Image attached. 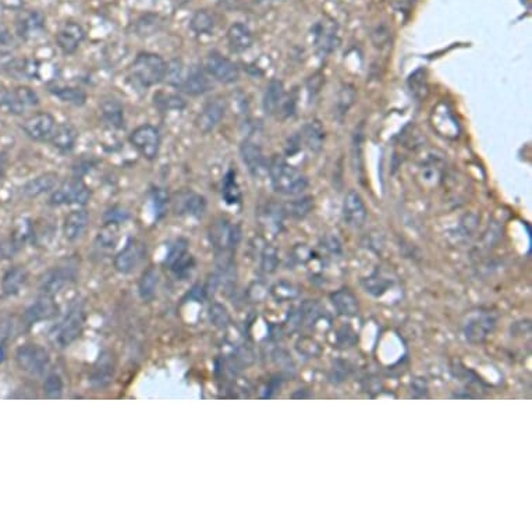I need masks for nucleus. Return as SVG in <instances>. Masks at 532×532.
Wrapping results in <instances>:
<instances>
[{
    "label": "nucleus",
    "instance_id": "nucleus-1",
    "mask_svg": "<svg viewBox=\"0 0 532 532\" xmlns=\"http://www.w3.org/2000/svg\"><path fill=\"white\" fill-rule=\"evenodd\" d=\"M268 174L274 190L282 196H298L308 187L307 175L282 156H274L269 160Z\"/></svg>",
    "mask_w": 532,
    "mask_h": 532
},
{
    "label": "nucleus",
    "instance_id": "nucleus-2",
    "mask_svg": "<svg viewBox=\"0 0 532 532\" xmlns=\"http://www.w3.org/2000/svg\"><path fill=\"white\" fill-rule=\"evenodd\" d=\"M167 61L156 53L141 52L131 64L133 78L145 88L163 82Z\"/></svg>",
    "mask_w": 532,
    "mask_h": 532
},
{
    "label": "nucleus",
    "instance_id": "nucleus-3",
    "mask_svg": "<svg viewBox=\"0 0 532 532\" xmlns=\"http://www.w3.org/2000/svg\"><path fill=\"white\" fill-rule=\"evenodd\" d=\"M262 105L266 115L290 117L294 113L296 102L293 97L286 94L283 82L281 79H271L269 84L266 85Z\"/></svg>",
    "mask_w": 532,
    "mask_h": 532
},
{
    "label": "nucleus",
    "instance_id": "nucleus-4",
    "mask_svg": "<svg viewBox=\"0 0 532 532\" xmlns=\"http://www.w3.org/2000/svg\"><path fill=\"white\" fill-rule=\"evenodd\" d=\"M91 198V190L81 179H73L61 183L49 197V205H79L84 207Z\"/></svg>",
    "mask_w": 532,
    "mask_h": 532
},
{
    "label": "nucleus",
    "instance_id": "nucleus-5",
    "mask_svg": "<svg viewBox=\"0 0 532 532\" xmlns=\"http://www.w3.org/2000/svg\"><path fill=\"white\" fill-rule=\"evenodd\" d=\"M49 352L39 344H24L16 351V363L24 372L39 377L49 365Z\"/></svg>",
    "mask_w": 532,
    "mask_h": 532
},
{
    "label": "nucleus",
    "instance_id": "nucleus-6",
    "mask_svg": "<svg viewBox=\"0 0 532 532\" xmlns=\"http://www.w3.org/2000/svg\"><path fill=\"white\" fill-rule=\"evenodd\" d=\"M130 144L138 151V153L152 162L156 160L160 152V133L159 130L152 124H142L134 129L130 134Z\"/></svg>",
    "mask_w": 532,
    "mask_h": 532
},
{
    "label": "nucleus",
    "instance_id": "nucleus-7",
    "mask_svg": "<svg viewBox=\"0 0 532 532\" xmlns=\"http://www.w3.org/2000/svg\"><path fill=\"white\" fill-rule=\"evenodd\" d=\"M209 241L213 248L222 254L231 252L241 238V231L238 226L230 223L227 219H216L208 229Z\"/></svg>",
    "mask_w": 532,
    "mask_h": 532
},
{
    "label": "nucleus",
    "instance_id": "nucleus-8",
    "mask_svg": "<svg viewBox=\"0 0 532 532\" xmlns=\"http://www.w3.org/2000/svg\"><path fill=\"white\" fill-rule=\"evenodd\" d=\"M146 258V247L137 238H130L126 247L115 256V268L122 275H130Z\"/></svg>",
    "mask_w": 532,
    "mask_h": 532
},
{
    "label": "nucleus",
    "instance_id": "nucleus-9",
    "mask_svg": "<svg viewBox=\"0 0 532 532\" xmlns=\"http://www.w3.org/2000/svg\"><path fill=\"white\" fill-rule=\"evenodd\" d=\"M204 70L208 75L223 84H233L240 78L238 66L218 52H211L205 57Z\"/></svg>",
    "mask_w": 532,
    "mask_h": 532
},
{
    "label": "nucleus",
    "instance_id": "nucleus-10",
    "mask_svg": "<svg viewBox=\"0 0 532 532\" xmlns=\"http://www.w3.org/2000/svg\"><path fill=\"white\" fill-rule=\"evenodd\" d=\"M207 200L204 196L191 190L174 194L171 198V209L175 215H187L191 218H202L207 212Z\"/></svg>",
    "mask_w": 532,
    "mask_h": 532
},
{
    "label": "nucleus",
    "instance_id": "nucleus-11",
    "mask_svg": "<svg viewBox=\"0 0 532 532\" xmlns=\"http://www.w3.org/2000/svg\"><path fill=\"white\" fill-rule=\"evenodd\" d=\"M240 155L243 163L247 166L248 171L255 179H260L265 174H268V160H266L260 146L251 140H244L240 145Z\"/></svg>",
    "mask_w": 532,
    "mask_h": 532
},
{
    "label": "nucleus",
    "instance_id": "nucleus-12",
    "mask_svg": "<svg viewBox=\"0 0 532 532\" xmlns=\"http://www.w3.org/2000/svg\"><path fill=\"white\" fill-rule=\"evenodd\" d=\"M56 124V119L49 112H37L23 123V130L31 140L44 142L49 141Z\"/></svg>",
    "mask_w": 532,
    "mask_h": 532
},
{
    "label": "nucleus",
    "instance_id": "nucleus-13",
    "mask_svg": "<svg viewBox=\"0 0 532 532\" xmlns=\"http://www.w3.org/2000/svg\"><path fill=\"white\" fill-rule=\"evenodd\" d=\"M226 113V104L220 98L208 101L196 119V127L201 134L212 133L222 122Z\"/></svg>",
    "mask_w": 532,
    "mask_h": 532
},
{
    "label": "nucleus",
    "instance_id": "nucleus-14",
    "mask_svg": "<svg viewBox=\"0 0 532 532\" xmlns=\"http://www.w3.org/2000/svg\"><path fill=\"white\" fill-rule=\"evenodd\" d=\"M367 207L363 197L356 191L350 190L343 202V220L352 229H360L367 220Z\"/></svg>",
    "mask_w": 532,
    "mask_h": 532
},
{
    "label": "nucleus",
    "instance_id": "nucleus-15",
    "mask_svg": "<svg viewBox=\"0 0 532 532\" xmlns=\"http://www.w3.org/2000/svg\"><path fill=\"white\" fill-rule=\"evenodd\" d=\"M45 16L38 10H24L16 19L17 35L24 41H32L42 35Z\"/></svg>",
    "mask_w": 532,
    "mask_h": 532
},
{
    "label": "nucleus",
    "instance_id": "nucleus-16",
    "mask_svg": "<svg viewBox=\"0 0 532 532\" xmlns=\"http://www.w3.org/2000/svg\"><path fill=\"white\" fill-rule=\"evenodd\" d=\"M84 322V312L81 308H74L70 311V314L64 318V321L56 327V332L53 334L55 343H57L60 347L68 345L71 341H74L82 327Z\"/></svg>",
    "mask_w": 532,
    "mask_h": 532
},
{
    "label": "nucleus",
    "instance_id": "nucleus-17",
    "mask_svg": "<svg viewBox=\"0 0 532 532\" xmlns=\"http://www.w3.org/2000/svg\"><path fill=\"white\" fill-rule=\"evenodd\" d=\"M496 319L492 314L477 312L471 315L464 326V333L468 341L482 343L495 329Z\"/></svg>",
    "mask_w": 532,
    "mask_h": 532
},
{
    "label": "nucleus",
    "instance_id": "nucleus-18",
    "mask_svg": "<svg viewBox=\"0 0 532 532\" xmlns=\"http://www.w3.org/2000/svg\"><path fill=\"white\" fill-rule=\"evenodd\" d=\"M85 39V30L75 21H67L56 34V44L64 55H73Z\"/></svg>",
    "mask_w": 532,
    "mask_h": 532
},
{
    "label": "nucleus",
    "instance_id": "nucleus-19",
    "mask_svg": "<svg viewBox=\"0 0 532 532\" xmlns=\"http://www.w3.org/2000/svg\"><path fill=\"white\" fill-rule=\"evenodd\" d=\"M179 90H182L184 94L190 97H201L207 94L211 90V81L208 78V73L204 70V67L202 68L198 66L191 67Z\"/></svg>",
    "mask_w": 532,
    "mask_h": 532
},
{
    "label": "nucleus",
    "instance_id": "nucleus-20",
    "mask_svg": "<svg viewBox=\"0 0 532 532\" xmlns=\"http://www.w3.org/2000/svg\"><path fill=\"white\" fill-rule=\"evenodd\" d=\"M59 175L55 171H46L39 175H37L35 179H31L21 187V194L26 198H38L46 193H50L56 189L57 186Z\"/></svg>",
    "mask_w": 532,
    "mask_h": 532
},
{
    "label": "nucleus",
    "instance_id": "nucleus-21",
    "mask_svg": "<svg viewBox=\"0 0 532 532\" xmlns=\"http://www.w3.org/2000/svg\"><path fill=\"white\" fill-rule=\"evenodd\" d=\"M88 223H90V213H88L85 209H75L71 211L63 223V236L67 241L74 243L81 236L88 227Z\"/></svg>",
    "mask_w": 532,
    "mask_h": 532
},
{
    "label": "nucleus",
    "instance_id": "nucleus-22",
    "mask_svg": "<svg viewBox=\"0 0 532 532\" xmlns=\"http://www.w3.org/2000/svg\"><path fill=\"white\" fill-rule=\"evenodd\" d=\"M78 140V130L68 122L56 124L49 142L53 148H56L61 153H67L73 151L75 142Z\"/></svg>",
    "mask_w": 532,
    "mask_h": 532
},
{
    "label": "nucleus",
    "instance_id": "nucleus-23",
    "mask_svg": "<svg viewBox=\"0 0 532 532\" xmlns=\"http://www.w3.org/2000/svg\"><path fill=\"white\" fill-rule=\"evenodd\" d=\"M314 37L318 50L326 55L337 46V26L332 20L319 21L314 28Z\"/></svg>",
    "mask_w": 532,
    "mask_h": 532
},
{
    "label": "nucleus",
    "instance_id": "nucleus-24",
    "mask_svg": "<svg viewBox=\"0 0 532 532\" xmlns=\"http://www.w3.org/2000/svg\"><path fill=\"white\" fill-rule=\"evenodd\" d=\"M227 44L231 52L243 53L254 44V37L248 26L244 23H234L227 30Z\"/></svg>",
    "mask_w": 532,
    "mask_h": 532
},
{
    "label": "nucleus",
    "instance_id": "nucleus-25",
    "mask_svg": "<svg viewBox=\"0 0 532 532\" xmlns=\"http://www.w3.org/2000/svg\"><path fill=\"white\" fill-rule=\"evenodd\" d=\"M74 278V274L71 268L63 266V268H55L49 271L42 282H41V290L45 293V296H52L59 293L71 279Z\"/></svg>",
    "mask_w": 532,
    "mask_h": 532
},
{
    "label": "nucleus",
    "instance_id": "nucleus-26",
    "mask_svg": "<svg viewBox=\"0 0 532 532\" xmlns=\"http://www.w3.org/2000/svg\"><path fill=\"white\" fill-rule=\"evenodd\" d=\"M15 79H38L39 78V61L30 57H23L12 61L8 73Z\"/></svg>",
    "mask_w": 532,
    "mask_h": 532
},
{
    "label": "nucleus",
    "instance_id": "nucleus-27",
    "mask_svg": "<svg viewBox=\"0 0 532 532\" xmlns=\"http://www.w3.org/2000/svg\"><path fill=\"white\" fill-rule=\"evenodd\" d=\"M297 140H298L300 145H304L305 148H308L312 152H318L322 148V144L325 140V131H323L321 123L314 120V122L307 123L303 127L301 134H300V137H297Z\"/></svg>",
    "mask_w": 532,
    "mask_h": 532
},
{
    "label": "nucleus",
    "instance_id": "nucleus-28",
    "mask_svg": "<svg viewBox=\"0 0 532 532\" xmlns=\"http://www.w3.org/2000/svg\"><path fill=\"white\" fill-rule=\"evenodd\" d=\"M28 272L23 266H13L2 278V292L5 296H16L27 283Z\"/></svg>",
    "mask_w": 532,
    "mask_h": 532
},
{
    "label": "nucleus",
    "instance_id": "nucleus-29",
    "mask_svg": "<svg viewBox=\"0 0 532 532\" xmlns=\"http://www.w3.org/2000/svg\"><path fill=\"white\" fill-rule=\"evenodd\" d=\"M101 115L104 120L112 126L113 129H123L124 127V109L120 101L116 98H105L101 105Z\"/></svg>",
    "mask_w": 532,
    "mask_h": 532
},
{
    "label": "nucleus",
    "instance_id": "nucleus-30",
    "mask_svg": "<svg viewBox=\"0 0 532 532\" xmlns=\"http://www.w3.org/2000/svg\"><path fill=\"white\" fill-rule=\"evenodd\" d=\"M56 312H57V307L52 300L41 298L35 304L27 308V311L24 312V321L28 325H32L45 319H50L52 316L56 315Z\"/></svg>",
    "mask_w": 532,
    "mask_h": 532
},
{
    "label": "nucleus",
    "instance_id": "nucleus-31",
    "mask_svg": "<svg viewBox=\"0 0 532 532\" xmlns=\"http://www.w3.org/2000/svg\"><path fill=\"white\" fill-rule=\"evenodd\" d=\"M330 298L340 315L356 316L359 314V300L350 290H337L330 296Z\"/></svg>",
    "mask_w": 532,
    "mask_h": 532
},
{
    "label": "nucleus",
    "instance_id": "nucleus-32",
    "mask_svg": "<svg viewBox=\"0 0 532 532\" xmlns=\"http://www.w3.org/2000/svg\"><path fill=\"white\" fill-rule=\"evenodd\" d=\"M49 93L53 94L63 104L73 106H84L86 102V94L75 86H53L49 88Z\"/></svg>",
    "mask_w": 532,
    "mask_h": 532
},
{
    "label": "nucleus",
    "instance_id": "nucleus-33",
    "mask_svg": "<svg viewBox=\"0 0 532 532\" xmlns=\"http://www.w3.org/2000/svg\"><path fill=\"white\" fill-rule=\"evenodd\" d=\"M222 197L229 205H238L241 202V190L236 179V171L229 170L223 179Z\"/></svg>",
    "mask_w": 532,
    "mask_h": 532
},
{
    "label": "nucleus",
    "instance_id": "nucleus-34",
    "mask_svg": "<svg viewBox=\"0 0 532 532\" xmlns=\"http://www.w3.org/2000/svg\"><path fill=\"white\" fill-rule=\"evenodd\" d=\"M162 26H163V20L159 15L146 13L135 21L134 30H135V34L140 37H151L156 34L159 30H162Z\"/></svg>",
    "mask_w": 532,
    "mask_h": 532
},
{
    "label": "nucleus",
    "instance_id": "nucleus-35",
    "mask_svg": "<svg viewBox=\"0 0 532 532\" xmlns=\"http://www.w3.org/2000/svg\"><path fill=\"white\" fill-rule=\"evenodd\" d=\"M443 167L440 163V159L437 158H429L426 159L421 167H419V177L425 184H437L441 179Z\"/></svg>",
    "mask_w": 532,
    "mask_h": 532
},
{
    "label": "nucleus",
    "instance_id": "nucleus-36",
    "mask_svg": "<svg viewBox=\"0 0 532 532\" xmlns=\"http://www.w3.org/2000/svg\"><path fill=\"white\" fill-rule=\"evenodd\" d=\"M190 28L197 35H208L215 28V19L207 9L197 10L190 20Z\"/></svg>",
    "mask_w": 532,
    "mask_h": 532
},
{
    "label": "nucleus",
    "instance_id": "nucleus-37",
    "mask_svg": "<svg viewBox=\"0 0 532 532\" xmlns=\"http://www.w3.org/2000/svg\"><path fill=\"white\" fill-rule=\"evenodd\" d=\"M155 106L162 111V112H170V111H183L186 109L187 104L183 97L177 95V94H166V93H159L153 98Z\"/></svg>",
    "mask_w": 532,
    "mask_h": 532
},
{
    "label": "nucleus",
    "instance_id": "nucleus-38",
    "mask_svg": "<svg viewBox=\"0 0 532 532\" xmlns=\"http://www.w3.org/2000/svg\"><path fill=\"white\" fill-rule=\"evenodd\" d=\"M158 282H159V276H158V272L153 269V268H148L140 282H138V293L141 296L142 300L148 301L151 300L155 293H156V287H158Z\"/></svg>",
    "mask_w": 532,
    "mask_h": 532
},
{
    "label": "nucleus",
    "instance_id": "nucleus-39",
    "mask_svg": "<svg viewBox=\"0 0 532 532\" xmlns=\"http://www.w3.org/2000/svg\"><path fill=\"white\" fill-rule=\"evenodd\" d=\"M184 78H186V74H184L183 60L182 59H171L166 64V74H164L163 81H166L167 85H170V86L180 88Z\"/></svg>",
    "mask_w": 532,
    "mask_h": 532
},
{
    "label": "nucleus",
    "instance_id": "nucleus-40",
    "mask_svg": "<svg viewBox=\"0 0 532 532\" xmlns=\"http://www.w3.org/2000/svg\"><path fill=\"white\" fill-rule=\"evenodd\" d=\"M314 208L312 197H303L300 200H294L286 205V212L294 219L305 218Z\"/></svg>",
    "mask_w": 532,
    "mask_h": 532
},
{
    "label": "nucleus",
    "instance_id": "nucleus-41",
    "mask_svg": "<svg viewBox=\"0 0 532 532\" xmlns=\"http://www.w3.org/2000/svg\"><path fill=\"white\" fill-rule=\"evenodd\" d=\"M365 290L375 296V297H381L382 294H385L388 292V287L390 286V282L388 281V278L382 276L379 272H375L372 276L367 278L364 282H363Z\"/></svg>",
    "mask_w": 532,
    "mask_h": 532
},
{
    "label": "nucleus",
    "instance_id": "nucleus-42",
    "mask_svg": "<svg viewBox=\"0 0 532 532\" xmlns=\"http://www.w3.org/2000/svg\"><path fill=\"white\" fill-rule=\"evenodd\" d=\"M44 393L49 399H59L63 393V381L57 374H50L45 379Z\"/></svg>",
    "mask_w": 532,
    "mask_h": 532
},
{
    "label": "nucleus",
    "instance_id": "nucleus-43",
    "mask_svg": "<svg viewBox=\"0 0 532 532\" xmlns=\"http://www.w3.org/2000/svg\"><path fill=\"white\" fill-rule=\"evenodd\" d=\"M187 245H189V243H187L186 240L180 238V240H177V241L170 247L169 254H167V256H166V263L169 265V268H171V266H173L174 263H177V262H179L184 255L189 254V252H187Z\"/></svg>",
    "mask_w": 532,
    "mask_h": 532
},
{
    "label": "nucleus",
    "instance_id": "nucleus-44",
    "mask_svg": "<svg viewBox=\"0 0 532 532\" xmlns=\"http://www.w3.org/2000/svg\"><path fill=\"white\" fill-rule=\"evenodd\" d=\"M15 93L17 95V98L21 101V104L28 109V108H32V106H37L39 104V97L38 94L32 90V88L30 86H26V85H21V86H17L15 88Z\"/></svg>",
    "mask_w": 532,
    "mask_h": 532
},
{
    "label": "nucleus",
    "instance_id": "nucleus-45",
    "mask_svg": "<svg viewBox=\"0 0 532 532\" xmlns=\"http://www.w3.org/2000/svg\"><path fill=\"white\" fill-rule=\"evenodd\" d=\"M101 367H98V368H101V371H95L97 374H95V377H94V381H97L101 386L104 385V382H108L109 381V378L112 377V374H113V365H112V360L111 359H108V357H101Z\"/></svg>",
    "mask_w": 532,
    "mask_h": 532
},
{
    "label": "nucleus",
    "instance_id": "nucleus-46",
    "mask_svg": "<svg viewBox=\"0 0 532 532\" xmlns=\"http://www.w3.org/2000/svg\"><path fill=\"white\" fill-rule=\"evenodd\" d=\"M276 265H278L276 251L268 247L262 254V269L265 272H274L276 269Z\"/></svg>",
    "mask_w": 532,
    "mask_h": 532
},
{
    "label": "nucleus",
    "instance_id": "nucleus-47",
    "mask_svg": "<svg viewBox=\"0 0 532 532\" xmlns=\"http://www.w3.org/2000/svg\"><path fill=\"white\" fill-rule=\"evenodd\" d=\"M152 201H153V207H155V211H156V215L159 216V213H162L169 202V197L166 194V191L163 189H153L152 190Z\"/></svg>",
    "mask_w": 532,
    "mask_h": 532
},
{
    "label": "nucleus",
    "instance_id": "nucleus-48",
    "mask_svg": "<svg viewBox=\"0 0 532 532\" xmlns=\"http://www.w3.org/2000/svg\"><path fill=\"white\" fill-rule=\"evenodd\" d=\"M16 46V39L12 35L10 30L0 21V49L2 50H9Z\"/></svg>",
    "mask_w": 532,
    "mask_h": 532
},
{
    "label": "nucleus",
    "instance_id": "nucleus-49",
    "mask_svg": "<svg viewBox=\"0 0 532 532\" xmlns=\"http://www.w3.org/2000/svg\"><path fill=\"white\" fill-rule=\"evenodd\" d=\"M13 60H15V56L10 50L0 49V73H8Z\"/></svg>",
    "mask_w": 532,
    "mask_h": 532
},
{
    "label": "nucleus",
    "instance_id": "nucleus-50",
    "mask_svg": "<svg viewBox=\"0 0 532 532\" xmlns=\"http://www.w3.org/2000/svg\"><path fill=\"white\" fill-rule=\"evenodd\" d=\"M6 166H8V156L6 153L0 152V180H2V177L6 171Z\"/></svg>",
    "mask_w": 532,
    "mask_h": 532
},
{
    "label": "nucleus",
    "instance_id": "nucleus-51",
    "mask_svg": "<svg viewBox=\"0 0 532 532\" xmlns=\"http://www.w3.org/2000/svg\"><path fill=\"white\" fill-rule=\"evenodd\" d=\"M255 2H258V3H260V2H265V0H255Z\"/></svg>",
    "mask_w": 532,
    "mask_h": 532
}]
</instances>
